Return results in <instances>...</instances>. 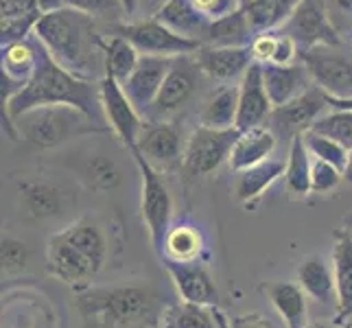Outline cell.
<instances>
[{"label": "cell", "mask_w": 352, "mask_h": 328, "mask_svg": "<svg viewBox=\"0 0 352 328\" xmlns=\"http://www.w3.org/2000/svg\"><path fill=\"white\" fill-rule=\"evenodd\" d=\"M66 7L88 14L94 20L110 22V27L131 20L123 0H66Z\"/></svg>", "instance_id": "e575fe53"}, {"label": "cell", "mask_w": 352, "mask_h": 328, "mask_svg": "<svg viewBox=\"0 0 352 328\" xmlns=\"http://www.w3.org/2000/svg\"><path fill=\"white\" fill-rule=\"evenodd\" d=\"M337 5L346 9V11H352V0H337Z\"/></svg>", "instance_id": "816d5d0a"}, {"label": "cell", "mask_w": 352, "mask_h": 328, "mask_svg": "<svg viewBox=\"0 0 352 328\" xmlns=\"http://www.w3.org/2000/svg\"><path fill=\"white\" fill-rule=\"evenodd\" d=\"M311 81L329 96H352V53L342 46H313L300 53Z\"/></svg>", "instance_id": "30bf717a"}, {"label": "cell", "mask_w": 352, "mask_h": 328, "mask_svg": "<svg viewBox=\"0 0 352 328\" xmlns=\"http://www.w3.org/2000/svg\"><path fill=\"white\" fill-rule=\"evenodd\" d=\"M140 62V51L123 35L112 33L105 40V77L125 83Z\"/></svg>", "instance_id": "1f68e13d"}, {"label": "cell", "mask_w": 352, "mask_h": 328, "mask_svg": "<svg viewBox=\"0 0 352 328\" xmlns=\"http://www.w3.org/2000/svg\"><path fill=\"white\" fill-rule=\"evenodd\" d=\"M311 131H318L322 136L337 140L342 147L352 151V112L350 109H333L331 114H324L313 123Z\"/></svg>", "instance_id": "d590c367"}, {"label": "cell", "mask_w": 352, "mask_h": 328, "mask_svg": "<svg viewBox=\"0 0 352 328\" xmlns=\"http://www.w3.org/2000/svg\"><path fill=\"white\" fill-rule=\"evenodd\" d=\"M192 5L212 22V20L226 18L230 14H234V11H239L241 0H192Z\"/></svg>", "instance_id": "7bdbcfd3"}, {"label": "cell", "mask_w": 352, "mask_h": 328, "mask_svg": "<svg viewBox=\"0 0 352 328\" xmlns=\"http://www.w3.org/2000/svg\"><path fill=\"white\" fill-rule=\"evenodd\" d=\"M204 77L206 75L197 64L195 53L173 57L171 70H168L160 92H157L147 112L142 114V118L149 120V123H153V120H171V116H175L179 109H184L192 101Z\"/></svg>", "instance_id": "52a82bcc"}, {"label": "cell", "mask_w": 352, "mask_h": 328, "mask_svg": "<svg viewBox=\"0 0 352 328\" xmlns=\"http://www.w3.org/2000/svg\"><path fill=\"white\" fill-rule=\"evenodd\" d=\"M20 206L31 219H53L62 210V193L46 182H27L20 188Z\"/></svg>", "instance_id": "4dcf8cb0"}, {"label": "cell", "mask_w": 352, "mask_h": 328, "mask_svg": "<svg viewBox=\"0 0 352 328\" xmlns=\"http://www.w3.org/2000/svg\"><path fill=\"white\" fill-rule=\"evenodd\" d=\"M101 88V105H103V116L105 125L110 127L116 138L131 151L138 144L140 131L144 127V118L129 101V96L123 88V83H118L112 77H101L99 81Z\"/></svg>", "instance_id": "7c38bea8"}, {"label": "cell", "mask_w": 352, "mask_h": 328, "mask_svg": "<svg viewBox=\"0 0 352 328\" xmlns=\"http://www.w3.org/2000/svg\"><path fill=\"white\" fill-rule=\"evenodd\" d=\"M57 64L83 79L105 77V40L96 20L77 9H57L44 14L33 31Z\"/></svg>", "instance_id": "6da1fadb"}, {"label": "cell", "mask_w": 352, "mask_h": 328, "mask_svg": "<svg viewBox=\"0 0 352 328\" xmlns=\"http://www.w3.org/2000/svg\"><path fill=\"white\" fill-rule=\"evenodd\" d=\"M333 274L337 285V324L348 328L352 322V230L339 228L333 234Z\"/></svg>", "instance_id": "ac0fdd59"}, {"label": "cell", "mask_w": 352, "mask_h": 328, "mask_svg": "<svg viewBox=\"0 0 352 328\" xmlns=\"http://www.w3.org/2000/svg\"><path fill=\"white\" fill-rule=\"evenodd\" d=\"M171 64H173V57L140 55V62H138L136 70H133L129 79L123 83L129 101L136 105L140 114L147 112L149 105L157 96V92H160L168 70H171Z\"/></svg>", "instance_id": "e0dca14e"}, {"label": "cell", "mask_w": 352, "mask_h": 328, "mask_svg": "<svg viewBox=\"0 0 352 328\" xmlns=\"http://www.w3.org/2000/svg\"><path fill=\"white\" fill-rule=\"evenodd\" d=\"M274 112V103L270 99L263 81V64L254 62L239 83V114L236 127L241 131L265 125Z\"/></svg>", "instance_id": "2e32d148"}, {"label": "cell", "mask_w": 352, "mask_h": 328, "mask_svg": "<svg viewBox=\"0 0 352 328\" xmlns=\"http://www.w3.org/2000/svg\"><path fill=\"white\" fill-rule=\"evenodd\" d=\"M0 261H3V272L20 274L29 265V250L22 241L14 237H5L3 248H0Z\"/></svg>", "instance_id": "ab89813d"}, {"label": "cell", "mask_w": 352, "mask_h": 328, "mask_svg": "<svg viewBox=\"0 0 352 328\" xmlns=\"http://www.w3.org/2000/svg\"><path fill=\"white\" fill-rule=\"evenodd\" d=\"M236 114H239V86L223 83L204 103L199 112V125L212 129H232L236 127Z\"/></svg>", "instance_id": "83f0119b"}, {"label": "cell", "mask_w": 352, "mask_h": 328, "mask_svg": "<svg viewBox=\"0 0 352 328\" xmlns=\"http://www.w3.org/2000/svg\"><path fill=\"white\" fill-rule=\"evenodd\" d=\"M263 81L274 107L285 105L307 92L313 81L302 62L294 64H263Z\"/></svg>", "instance_id": "44dd1931"}, {"label": "cell", "mask_w": 352, "mask_h": 328, "mask_svg": "<svg viewBox=\"0 0 352 328\" xmlns=\"http://www.w3.org/2000/svg\"><path fill=\"white\" fill-rule=\"evenodd\" d=\"M311 166H313V155L307 149L305 136L298 133V136L291 138L287 166H285V186L291 195L307 197L311 193Z\"/></svg>", "instance_id": "f546056e"}, {"label": "cell", "mask_w": 352, "mask_h": 328, "mask_svg": "<svg viewBox=\"0 0 352 328\" xmlns=\"http://www.w3.org/2000/svg\"><path fill=\"white\" fill-rule=\"evenodd\" d=\"M241 136V129H212L197 125L186 140L182 168L190 177H201L217 171L223 162L230 160L234 142Z\"/></svg>", "instance_id": "9c48e42d"}, {"label": "cell", "mask_w": 352, "mask_h": 328, "mask_svg": "<svg viewBox=\"0 0 352 328\" xmlns=\"http://www.w3.org/2000/svg\"><path fill=\"white\" fill-rule=\"evenodd\" d=\"M129 153L138 166L140 182H142V186H140L142 223L147 228V234H149V241L155 254L162 259L164 239H166L168 228H171V217H173V197H171V193H168L164 177L160 175V168H155L136 147Z\"/></svg>", "instance_id": "8992f818"}, {"label": "cell", "mask_w": 352, "mask_h": 328, "mask_svg": "<svg viewBox=\"0 0 352 328\" xmlns=\"http://www.w3.org/2000/svg\"><path fill=\"white\" fill-rule=\"evenodd\" d=\"M254 38L256 33L248 16L243 14V9H239L226 18L212 20L201 38V46H250Z\"/></svg>", "instance_id": "4316f807"}, {"label": "cell", "mask_w": 352, "mask_h": 328, "mask_svg": "<svg viewBox=\"0 0 352 328\" xmlns=\"http://www.w3.org/2000/svg\"><path fill=\"white\" fill-rule=\"evenodd\" d=\"M307 328H318V326H315V324H313V326H307Z\"/></svg>", "instance_id": "f5cc1de1"}, {"label": "cell", "mask_w": 352, "mask_h": 328, "mask_svg": "<svg viewBox=\"0 0 352 328\" xmlns=\"http://www.w3.org/2000/svg\"><path fill=\"white\" fill-rule=\"evenodd\" d=\"M318 328H344V326H339L337 322H320V324H315Z\"/></svg>", "instance_id": "f907efd6"}, {"label": "cell", "mask_w": 352, "mask_h": 328, "mask_svg": "<svg viewBox=\"0 0 352 328\" xmlns=\"http://www.w3.org/2000/svg\"><path fill=\"white\" fill-rule=\"evenodd\" d=\"M329 107V101H326V94L315 86L302 92L296 99H291L285 105L274 107V112L270 116V127L274 129V133L280 138H291L298 136V133H305L313 127V123L320 116H324V109Z\"/></svg>", "instance_id": "4fadbf2b"}, {"label": "cell", "mask_w": 352, "mask_h": 328, "mask_svg": "<svg viewBox=\"0 0 352 328\" xmlns=\"http://www.w3.org/2000/svg\"><path fill=\"white\" fill-rule=\"evenodd\" d=\"M300 0H241L243 14L248 16L254 33L280 29L287 18L294 14Z\"/></svg>", "instance_id": "f1b7e54d"}, {"label": "cell", "mask_w": 352, "mask_h": 328, "mask_svg": "<svg viewBox=\"0 0 352 328\" xmlns=\"http://www.w3.org/2000/svg\"><path fill=\"white\" fill-rule=\"evenodd\" d=\"M44 105H72L81 109L83 114H88L96 123H105L99 83L94 79H83L75 75V72L66 70L40 44V59L33 77L9 101V105L3 107V112H7L16 123L22 114Z\"/></svg>", "instance_id": "7a4b0ae2"}, {"label": "cell", "mask_w": 352, "mask_h": 328, "mask_svg": "<svg viewBox=\"0 0 352 328\" xmlns=\"http://www.w3.org/2000/svg\"><path fill=\"white\" fill-rule=\"evenodd\" d=\"M38 5H40L42 14H51V11L64 9L66 7V0H38Z\"/></svg>", "instance_id": "7dc6e473"}, {"label": "cell", "mask_w": 352, "mask_h": 328, "mask_svg": "<svg viewBox=\"0 0 352 328\" xmlns=\"http://www.w3.org/2000/svg\"><path fill=\"white\" fill-rule=\"evenodd\" d=\"M153 18L164 22L166 27L173 29L175 33L186 35V38H192V40H199V42L210 24V20L192 5V0H168V3L160 9V14Z\"/></svg>", "instance_id": "484cf974"}, {"label": "cell", "mask_w": 352, "mask_h": 328, "mask_svg": "<svg viewBox=\"0 0 352 328\" xmlns=\"http://www.w3.org/2000/svg\"><path fill=\"white\" fill-rule=\"evenodd\" d=\"M127 11H129V18H136V0H123Z\"/></svg>", "instance_id": "681fc988"}, {"label": "cell", "mask_w": 352, "mask_h": 328, "mask_svg": "<svg viewBox=\"0 0 352 328\" xmlns=\"http://www.w3.org/2000/svg\"><path fill=\"white\" fill-rule=\"evenodd\" d=\"M344 182V171L342 168H337L335 164L331 162H324V160H318V157H313V166H311V193H331L335 190L339 184Z\"/></svg>", "instance_id": "74e56055"}, {"label": "cell", "mask_w": 352, "mask_h": 328, "mask_svg": "<svg viewBox=\"0 0 352 328\" xmlns=\"http://www.w3.org/2000/svg\"><path fill=\"white\" fill-rule=\"evenodd\" d=\"M186 140L182 129L171 120H144L136 149L147 157L155 168H171L184 157Z\"/></svg>", "instance_id": "9a60e30c"}, {"label": "cell", "mask_w": 352, "mask_h": 328, "mask_svg": "<svg viewBox=\"0 0 352 328\" xmlns=\"http://www.w3.org/2000/svg\"><path fill=\"white\" fill-rule=\"evenodd\" d=\"M276 147H278V136L270 125L252 127L241 131L228 162L232 166V171H243V168L254 166L267 160V157H272Z\"/></svg>", "instance_id": "7402d4cb"}, {"label": "cell", "mask_w": 352, "mask_h": 328, "mask_svg": "<svg viewBox=\"0 0 352 328\" xmlns=\"http://www.w3.org/2000/svg\"><path fill=\"white\" fill-rule=\"evenodd\" d=\"M88 175L94 188L99 190H112L118 186L120 182V171L118 166L105 155H94L88 162Z\"/></svg>", "instance_id": "f35d334b"}, {"label": "cell", "mask_w": 352, "mask_h": 328, "mask_svg": "<svg viewBox=\"0 0 352 328\" xmlns=\"http://www.w3.org/2000/svg\"><path fill=\"white\" fill-rule=\"evenodd\" d=\"M86 320L103 326H133L153 318L155 300L149 289L138 285L86 289L77 298Z\"/></svg>", "instance_id": "277c9868"}, {"label": "cell", "mask_w": 352, "mask_h": 328, "mask_svg": "<svg viewBox=\"0 0 352 328\" xmlns=\"http://www.w3.org/2000/svg\"><path fill=\"white\" fill-rule=\"evenodd\" d=\"M195 59L204 75L214 81H234L254 64L250 46H201Z\"/></svg>", "instance_id": "d6986e66"}, {"label": "cell", "mask_w": 352, "mask_h": 328, "mask_svg": "<svg viewBox=\"0 0 352 328\" xmlns=\"http://www.w3.org/2000/svg\"><path fill=\"white\" fill-rule=\"evenodd\" d=\"M305 136V142H307V149L313 157H318V160H324V162H331L335 164L337 168H342L346 171L348 166V157H350V151L346 147H342L337 140L329 138V136H322L318 131H305L302 133Z\"/></svg>", "instance_id": "8d00e7d4"}, {"label": "cell", "mask_w": 352, "mask_h": 328, "mask_svg": "<svg viewBox=\"0 0 352 328\" xmlns=\"http://www.w3.org/2000/svg\"><path fill=\"white\" fill-rule=\"evenodd\" d=\"M107 259V241L101 226L90 217L55 232L46 243V267L51 276L70 287H88Z\"/></svg>", "instance_id": "3957f363"}, {"label": "cell", "mask_w": 352, "mask_h": 328, "mask_svg": "<svg viewBox=\"0 0 352 328\" xmlns=\"http://www.w3.org/2000/svg\"><path fill=\"white\" fill-rule=\"evenodd\" d=\"M287 162L278 160V157H267V160L236 171L234 177V197L241 204H252L256 201L263 193L270 188L274 182L285 175Z\"/></svg>", "instance_id": "cb8c5ba5"}, {"label": "cell", "mask_w": 352, "mask_h": 328, "mask_svg": "<svg viewBox=\"0 0 352 328\" xmlns=\"http://www.w3.org/2000/svg\"><path fill=\"white\" fill-rule=\"evenodd\" d=\"M201 252H204V237L197 228L186 226V223H175L168 228L164 248H162V259L199 261Z\"/></svg>", "instance_id": "d6a6232c"}, {"label": "cell", "mask_w": 352, "mask_h": 328, "mask_svg": "<svg viewBox=\"0 0 352 328\" xmlns=\"http://www.w3.org/2000/svg\"><path fill=\"white\" fill-rule=\"evenodd\" d=\"M112 33L123 35L125 40H129L140 51V55L177 57V55H192L201 48L199 40L175 33L157 18H140V20L120 22V24H114Z\"/></svg>", "instance_id": "ba28073f"}, {"label": "cell", "mask_w": 352, "mask_h": 328, "mask_svg": "<svg viewBox=\"0 0 352 328\" xmlns=\"http://www.w3.org/2000/svg\"><path fill=\"white\" fill-rule=\"evenodd\" d=\"M230 328H274L272 322H267L261 315H245V318H236Z\"/></svg>", "instance_id": "f6af8a7d"}, {"label": "cell", "mask_w": 352, "mask_h": 328, "mask_svg": "<svg viewBox=\"0 0 352 328\" xmlns=\"http://www.w3.org/2000/svg\"><path fill=\"white\" fill-rule=\"evenodd\" d=\"M280 31L298 44L300 53L313 46H342V38L329 18L324 0H300Z\"/></svg>", "instance_id": "8fae6325"}, {"label": "cell", "mask_w": 352, "mask_h": 328, "mask_svg": "<svg viewBox=\"0 0 352 328\" xmlns=\"http://www.w3.org/2000/svg\"><path fill=\"white\" fill-rule=\"evenodd\" d=\"M16 125L20 133L38 149H53L64 144L70 138L83 136V133L105 131L107 125L92 120L88 114L72 105H44L22 114Z\"/></svg>", "instance_id": "5b68a950"}, {"label": "cell", "mask_w": 352, "mask_h": 328, "mask_svg": "<svg viewBox=\"0 0 352 328\" xmlns=\"http://www.w3.org/2000/svg\"><path fill=\"white\" fill-rule=\"evenodd\" d=\"M344 179L348 182V184H352V151H350V157H348V166L344 171Z\"/></svg>", "instance_id": "c3c4849f"}, {"label": "cell", "mask_w": 352, "mask_h": 328, "mask_svg": "<svg viewBox=\"0 0 352 328\" xmlns=\"http://www.w3.org/2000/svg\"><path fill=\"white\" fill-rule=\"evenodd\" d=\"M326 101H329V107H333V109H350L352 112V96H329L326 94Z\"/></svg>", "instance_id": "bcb514c9"}, {"label": "cell", "mask_w": 352, "mask_h": 328, "mask_svg": "<svg viewBox=\"0 0 352 328\" xmlns=\"http://www.w3.org/2000/svg\"><path fill=\"white\" fill-rule=\"evenodd\" d=\"M278 29L274 31H265V33H258L256 38L252 40L250 48H252V55H254V62L258 64H270L274 59V53H276V46H278Z\"/></svg>", "instance_id": "b9f144b4"}, {"label": "cell", "mask_w": 352, "mask_h": 328, "mask_svg": "<svg viewBox=\"0 0 352 328\" xmlns=\"http://www.w3.org/2000/svg\"><path fill=\"white\" fill-rule=\"evenodd\" d=\"M44 14L38 0H0V20H31L38 22Z\"/></svg>", "instance_id": "60d3db41"}, {"label": "cell", "mask_w": 352, "mask_h": 328, "mask_svg": "<svg viewBox=\"0 0 352 328\" xmlns=\"http://www.w3.org/2000/svg\"><path fill=\"white\" fill-rule=\"evenodd\" d=\"M298 283L305 289V294L318 305L337 307V285L333 265L326 263V259L320 256V254L305 259V263L298 267Z\"/></svg>", "instance_id": "603a6c76"}, {"label": "cell", "mask_w": 352, "mask_h": 328, "mask_svg": "<svg viewBox=\"0 0 352 328\" xmlns=\"http://www.w3.org/2000/svg\"><path fill=\"white\" fill-rule=\"evenodd\" d=\"M166 3L168 0H136V14H140V18H153Z\"/></svg>", "instance_id": "ee69618b"}, {"label": "cell", "mask_w": 352, "mask_h": 328, "mask_svg": "<svg viewBox=\"0 0 352 328\" xmlns=\"http://www.w3.org/2000/svg\"><path fill=\"white\" fill-rule=\"evenodd\" d=\"M40 59V42L35 35H29L27 40L9 42L0 48V72L7 77L20 81L27 86V81L33 77Z\"/></svg>", "instance_id": "d4e9b609"}, {"label": "cell", "mask_w": 352, "mask_h": 328, "mask_svg": "<svg viewBox=\"0 0 352 328\" xmlns=\"http://www.w3.org/2000/svg\"><path fill=\"white\" fill-rule=\"evenodd\" d=\"M166 274L171 276L177 296L186 305L197 307H217L219 291L212 281L210 272L199 261H171L162 259Z\"/></svg>", "instance_id": "5bb4252c"}, {"label": "cell", "mask_w": 352, "mask_h": 328, "mask_svg": "<svg viewBox=\"0 0 352 328\" xmlns=\"http://www.w3.org/2000/svg\"><path fill=\"white\" fill-rule=\"evenodd\" d=\"M160 328H226V324L214 307H197L182 302L162 315Z\"/></svg>", "instance_id": "836d02e7"}, {"label": "cell", "mask_w": 352, "mask_h": 328, "mask_svg": "<svg viewBox=\"0 0 352 328\" xmlns=\"http://www.w3.org/2000/svg\"><path fill=\"white\" fill-rule=\"evenodd\" d=\"M267 300L272 302L276 313L280 315L285 328H307L309 326V305L307 294L300 283L291 281H272L258 287Z\"/></svg>", "instance_id": "ffe728a7"}]
</instances>
